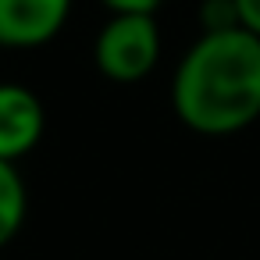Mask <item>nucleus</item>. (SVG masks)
<instances>
[{
    "mask_svg": "<svg viewBox=\"0 0 260 260\" xmlns=\"http://www.w3.org/2000/svg\"><path fill=\"white\" fill-rule=\"evenodd\" d=\"M171 107L200 136H232L260 118V40L239 25L203 32L175 68Z\"/></svg>",
    "mask_w": 260,
    "mask_h": 260,
    "instance_id": "nucleus-1",
    "label": "nucleus"
},
{
    "mask_svg": "<svg viewBox=\"0 0 260 260\" xmlns=\"http://www.w3.org/2000/svg\"><path fill=\"white\" fill-rule=\"evenodd\" d=\"M93 61L111 82H139L160 61V29L153 15H111L93 43Z\"/></svg>",
    "mask_w": 260,
    "mask_h": 260,
    "instance_id": "nucleus-2",
    "label": "nucleus"
},
{
    "mask_svg": "<svg viewBox=\"0 0 260 260\" xmlns=\"http://www.w3.org/2000/svg\"><path fill=\"white\" fill-rule=\"evenodd\" d=\"M47 111L43 100L18 82H0V160H22L43 139Z\"/></svg>",
    "mask_w": 260,
    "mask_h": 260,
    "instance_id": "nucleus-3",
    "label": "nucleus"
},
{
    "mask_svg": "<svg viewBox=\"0 0 260 260\" xmlns=\"http://www.w3.org/2000/svg\"><path fill=\"white\" fill-rule=\"evenodd\" d=\"M72 11V0H0V47L32 50L50 43Z\"/></svg>",
    "mask_w": 260,
    "mask_h": 260,
    "instance_id": "nucleus-4",
    "label": "nucleus"
},
{
    "mask_svg": "<svg viewBox=\"0 0 260 260\" xmlns=\"http://www.w3.org/2000/svg\"><path fill=\"white\" fill-rule=\"evenodd\" d=\"M25 210H29V192H25L18 168L0 160V246H8L22 232Z\"/></svg>",
    "mask_w": 260,
    "mask_h": 260,
    "instance_id": "nucleus-5",
    "label": "nucleus"
},
{
    "mask_svg": "<svg viewBox=\"0 0 260 260\" xmlns=\"http://www.w3.org/2000/svg\"><path fill=\"white\" fill-rule=\"evenodd\" d=\"M111 15H157L164 0H100Z\"/></svg>",
    "mask_w": 260,
    "mask_h": 260,
    "instance_id": "nucleus-6",
    "label": "nucleus"
},
{
    "mask_svg": "<svg viewBox=\"0 0 260 260\" xmlns=\"http://www.w3.org/2000/svg\"><path fill=\"white\" fill-rule=\"evenodd\" d=\"M232 4H235L239 29H246V32H253L260 40V0H232Z\"/></svg>",
    "mask_w": 260,
    "mask_h": 260,
    "instance_id": "nucleus-7",
    "label": "nucleus"
}]
</instances>
